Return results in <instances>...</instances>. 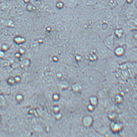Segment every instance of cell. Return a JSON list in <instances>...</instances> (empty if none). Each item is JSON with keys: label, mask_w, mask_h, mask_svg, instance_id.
Masks as SVG:
<instances>
[{"label": "cell", "mask_w": 137, "mask_h": 137, "mask_svg": "<svg viewBox=\"0 0 137 137\" xmlns=\"http://www.w3.org/2000/svg\"><path fill=\"white\" fill-rule=\"evenodd\" d=\"M24 2L25 3H28L30 2V0H24Z\"/></svg>", "instance_id": "8fae6325"}, {"label": "cell", "mask_w": 137, "mask_h": 137, "mask_svg": "<svg viewBox=\"0 0 137 137\" xmlns=\"http://www.w3.org/2000/svg\"><path fill=\"white\" fill-rule=\"evenodd\" d=\"M87 0H80L81 2L84 4H86Z\"/></svg>", "instance_id": "30bf717a"}, {"label": "cell", "mask_w": 137, "mask_h": 137, "mask_svg": "<svg viewBox=\"0 0 137 137\" xmlns=\"http://www.w3.org/2000/svg\"><path fill=\"white\" fill-rule=\"evenodd\" d=\"M125 39L126 46L129 48L135 47L137 45V31L133 30L128 33Z\"/></svg>", "instance_id": "6da1fadb"}, {"label": "cell", "mask_w": 137, "mask_h": 137, "mask_svg": "<svg viewBox=\"0 0 137 137\" xmlns=\"http://www.w3.org/2000/svg\"><path fill=\"white\" fill-rule=\"evenodd\" d=\"M65 5L64 3L62 0L61 1H58V2L55 5V7H56V8L58 9H62L64 7Z\"/></svg>", "instance_id": "ba28073f"}, {"label": "cell", "mask_w": 137, "mask_h": 137, "mask_svg": "<svg viewBox=\"0 0 137 137\" xmlns=\"http://www.w3.org/2000/svg\"><path fill=\"white\" fill-rule=\"evenodd\" d=\"M64 5L69 8H74L78 5L81 2L80 0H62Z\"/></svg>", "instance_id": "3957f363"}, {"label": "cell", "mask_w": 137, "mask_h": 137, "mask_svg": "<svg viewBox=\"0 0 137 137\" xmlns=\"http://www.w3.org/2000/svg\"><path fill=\"white\" fill-rule=\"evenodd\" d=\"M135 47L129 48L128 49L126 55L129 59L137 60V49Z\"/></svg>", "instance_id": "277c9868"}, {"label": "cell", "mask_w": 137, "mask_h": 137, "mask_svg": "<svg viewBox=\"0 0 137 137\" xmlns=\"http://www.w3.org/2000/svg\"><path fill=\"white\" fill-rule=\"evenodd\" d=\"M114 53L117 57H120L123 56L125 53V47L121 46L117 47L114 49Z\"/></svg>", "instance_id": "5b68a950"}, {"label": "cell", "mask_w": 137, "mask_h": 137, "mask_svg": "<svg viewBox=\"0 0 137 137\" xmlns=\"http://www.w3.org/2000/svg\"><path fill=\"white\" fill-rule=\"evenodd\" d=\"M133 0H126V2L128 4H131L133 2Z\"/></svg>", "instance_id": "9c48e42d"}, {"label": "cell", "mask_w": 137, "mask_h": 137, "mask_svg": "<svg viewBox=\"0 0 137 137\" xmlns=\"http://www.w3.org/2000/svg\"><path fill=\"white\" fill-rule=\"evenodd\" d=\"M104 44L109 50L113 51L114 48L115 37L113 32L106 37L104 40Z\"/></svg>", "instance_id": "7a4b0ae2"}, {"label": "cell", "mask_w": 137, "mask_h": 137, "mask_svg": "<svg viewBox=\"0 0 137 137\" xmlns=\"http://www.w3.org/2000/svg\"><path fill=\"white\" fill-rule=\"evenodd\" d=\"M114 37L120 39L123 36L124 32L121 28H117L113 32Z\"/></svg>", "instance_id": "8992f818"}, {"label": "cell", "mask_w": 137, "mask_h": 137, "mask_svg": "<svg viewBox=\"0 0 137 137\" xmlns=\"http://www.w3.org/2000/svg\"><path fill=\"white\" fill-rule=\"evenodd\" d=\"M107 3L111 8H115L118 5L117 0H108Z\"/></svg>", "instance_id": "52a82bcc"}]
</instances>
